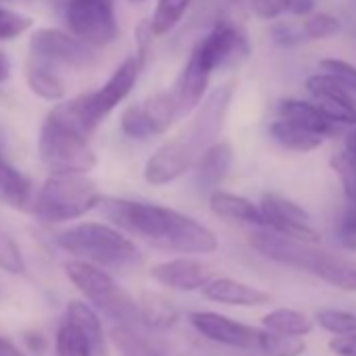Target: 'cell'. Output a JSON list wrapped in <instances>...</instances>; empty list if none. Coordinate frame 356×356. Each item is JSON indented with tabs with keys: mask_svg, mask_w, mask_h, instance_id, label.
Listing matches in <instances>:
<instances>
[{
	"mask_svg": "<svg viewBox=\"0 0 356 356\" xmlns=\"http://www.w3.org/2000/svg\"><path fill=\"white\" fill-rule=\"evenodd\" d=\"M193 0H157V7L153 11L149 32L155 36L168 34L178 22L183 19L187 9L191 7Z\"/></svg>",
	"mask_w": 356,
	"mask_h": 356,
	"instance_id": "83f0119b",
	"label": "cell"
},
{
	"mask_svg": "<svg viewBox=\"0 0 356 356\" xmlns=\"http://www.w3.org/2000/svg\"><path fill=\"white\" fill-rule=\"evenodd\" d=\"M210 210L216 216L227 218V220L262 227V214H260L258 204L250 202L248 197H241V195L222 191V189L210 193Z\"/></svg>",
	"mask_w": 356,
	"mask_h": 356,
	"instance_id": "44dd1931",
	"label": "cell"
},
{
	"mask_svg": "<svg viewBox=\"0 0 356 356\" xmlns=\"http://www.w3.org/2000/svg\"><path fill=\"white\" fill-rule=\"evenodd\" d=\"M38 155L51 174H88L97 165L88 136L53 111L40 128Z\"/></svg>",
	"mask_w": 356,
	"mask_h": 356,
	"instance_id": "8992f818",
	"label": "cell"
},
{
	"mask_svg": "<svg viewBox=\"0 0 356 356\" xmlns=\"http://www.w3.org/2000/svg\"><path fill=\"white\" fill-rule=\"evenodd\" d=\"M256 348L262 350L266 356H300L306 350V339L291 337V335H279V333L260 329Z\"/></svg>",
	"mask_w": 356,
	"mask_h": 356,
	"instance_id": "f1b7e54d",
	"label": "cell"
},
{
	"mask_svg": "<svg viewBox=\"0 0 356 356\" xmlns=\"http://www.w3.org/2000/svg\"><path fill=\"white\" fill-rule=\"evenodd\" d=\"M321 67L327 76L335 78L337 82H341L343 86H348L350 90L356 92V65H352L343 59H323Z\"/></svg>",
	"mask_w": 356,
	"mask_h": 356,
	"instance_id": "8d00e7d4",
	"label": "cell"
},
{
	"mask_svg": "<svg viewBox=\"0 0 356 356\" xmlns=\"http://www.w3.org/2000/svg\"><path fill=\"white\" fill-rule=\"evenodd\" d=\"M316 107L331 124L356 126V105L339 97H314Z\"/></svg>",
	"mask_w": 356,
	"mask_h": 356,
	"instance_id": "d6a6232c",
	"label": "cell"
},
{
	"mask_svg": "<svg viewBox=\"0 0 356 356\" xmlns=\"http://www.w3.org/2000/svg\"><path fill=\"white\" fill-rule=\"evenodd\" d=\"M103 195L86 174H51L42 183L34 214L44 222H67L99 208Z\"/></svg>",
	"mask_w": 356,
	"mask_h": 356,
	"instance_id": "5b68a950",
	"label": "cell"
},
{
	"mask_svg": "<svg viewBox=\"0 0 356 356\" xmlns=\"http://www.w3.org/2000/svg\"><path fill=\"white\" fill-rule=\"evenodd\" d=\"M65 24L72 36L90 49L107 47L118 36V24L109 0H70Z\"/></svg>",
	"mask_w": 356,
	"mask_h": 356,
	"instance_id": "ba28073f",
	"label": "cell"
},
{
	"mask_svg": "<svg viewBox=\"0 0 356 356\" xmlns=\"http://www.w3.org/2000/svg\"><path fill=\"white\" fill-rule=\"evenodd\" d=\"M233 97V84H225L214 90L191 124L172 140L163 143L145 161V181L153 187H163L181 178L187 170L195 165L200 155L216 143L222 130L227 109Z\"/></svg>",
	"mask_w": 356,
	"mask_h": 356,
	"instance_id": "7a4b0ae2",
	"label": "cell"
},
{
	"mask_svg": "<svg viewBox=\"0 0 356 356\" xmlns=\"http://www.w3.org/2000/svg\"><path fill=\"white\" fill-rule=\"evenodd\" d=\"M0 356H26V354L13 339L0 335Z\"/></svg>",
	"mask_w": 356,
	"mask_h": 356,
	"instance_id": "7bdbcfd3",
	"label": "cell"
},
{
	"mask_svg": "<svg viewBox=\"0 0 356 356\" xmlns=\"http://www.w3.org/2000/svg\"><path fill=\"white\" fill-rule=\"evenodd\" d=\"M132 3H143V0H132Z\"/></svg>",
	"mask_w": 356,
	"mask_h": 356,
	"instance_id": "7dc6e473",
	"label": "cell"
},
{
	"mask_svg": "<svg viewBox=\"0 0 356 356\" xmlns=\"http://www.w3.org/2000/svg\"><path fill=\"white\" fill-rule=\"evenodd\" d=\"M61 321L72 325L90 343L95 354L105 352L103 325H101V318H99V314H97V310L92 306H88L86 302H80V300H72V302H67Z\"/></svg>",
	"mask_w": 356,
	"mask_h": 356,
	"instance_id": "d6986e66",
	"label": "cell"
},
{
	"mask_svg": "<svg viewBox=\"0 0 356 356\" xmlns=\"http://www.w3.org/2000/svg\"><path fill=\"white\" fill-rule=\"evenodd\" d=\"M258 208L262 214V229L308 245L321 241V233L312 227L310 214L296 202L275 193H266L262 195Z\"/></svg>",
	"mask_w": 356,
	"mask_h": 356,
	"instance_id": "9c48e42d",
	"label": "cell"
},
{
	"mask_svg": "<svg viewBox=\"0 0 356 356\" xmlns=\"http://www.w3.org/2000/svg\"><path fill=\"white\" fill-rule=\"evenodd\" d=\"M189 323L200 335H204L206 339L220 343V346L248 350V348H256V343H258L260 329L239 323V321L218 314V312L193 310V312H189Z\"/></svg>",
	"mask_w": 356,
	"mask_h": 356,
	"instance_id": "4fadbf2b",
	"label": "cell"
},
{
	"mask_svg": "<svg viewBox=\"0 0 356 356\" xmlns=\"http://www.w3.org/2000/svg\"><path fill=\"white\" fill-rule=\"evenodd\" d=\"M99 208L120 229L178 254H214L218 250L216 233L200 220L149 202L103 197Z\"/></svg>",
	"mask_w": 356,
	"mask_h": 356,
	"instance_id": "6da1fadb",
	"label": "cell"
},
{
	"mask_svg": "<svg viewBox=\"0 0 356 356\" xmlns=\"http://www.w3.org/2000/svg\"><path fill=\"white\" fill-rule=\"evenodd\" d=\"M204 298L227 304V306H241V308H258L273 300V296L256 285L231 279V277H214L204 289Z\"/></svg>",
	"mask_w": 356,
	"mask_h": 356,
	"instance_id": "2e32d148",
	"label": "cell"
},
{
	"mask_svg": "<svg viewBox=\"0 0 356 356\" xmlns=\"http://www.w3.org/2000/svg\"><path fill=\"white\" fill-rule=\"evenodd\" d=\"M341 237L343 243L350 248H356V204L341 216Z\"/></svg>",
	"mask_w": 356,
	"mask_h": 356,
	"instance_id": "b9f144b4",
	"label": "cell"
},
{
	"mask_svg": "<svg viewBox=\"0 0 356 356\" xmlns=\"http://www.w3.org/2000/svg\"><path fill=\"white\" fill-rule=\"evenodd\" d=\"M233 165V149L229 143L210 145L195 161V178L202 191L214 193L227 181Z\"/></svg>",
	"mask_w": 356,
	"mask_h": 356,
	"instance_id": "ac0fdd59",
	"label": "cell"
},
{
	"mask_svg": "<svg viewBox=\"0 0 356 356\" xmlns=\"http://www.w3.org/2000/svg\"><path fill=\"white\" fill-rule=\"evenodd\" d=\"M111 337L124 356H163V352H159L155 346H151L147 339H143L132 327L115 325Z\"/></svg>",
	"mask_w": 356,
	"mask_h": 356,
	"instance_id": "f546056e",
	"label": "cell"
},
{
	"mask_svg": "<svg viewBox=\"0 0 356 356\" xmlns=\"http://www.w3.org/2000/svg\"><path fill=\"white\" fill-rule=\"evenodd\" d=\"M0 59H3V55H0Z\"/></svg>",
	"mask_w": 356,
	"mask_h": 356,
	"instance_id": "f907efd6",
	"label": "cell"
},
{
	"mask_svg": "<svg viewBox=\"0 0 356 356\" xmlns=\"http://www.w3.org/2000/svg\"><path fill=\"white\" fill-rule=\"evenodd\" d=\"M55 243L74 256V260L103 270H126L140 262L132 239L105 222H80L55 237Z\"/></svg>",
	"mask_w": 356,
	"mask_h": 356,
	"instance_id": "3957f363",
	"label": "cell"
},
{
	"mask_svg": "<svg viewBox=\"0 0 356 356\" xmlns=\"http://www.w3.org/2000/svg\"><path fill=\"white\" fill-rule=\"evenodd\" d=\"M3 159H5V157H3V153H0V161H3Z\"/></svg>",
	"mask_w": 356,
	"mask_h": 356,
	"instance_id": "681fc988",
	"label": "cell"
},
{
	"mask_svg": "<svg viewBox=\"0 0 356 356\" xmlns=\"http://www.w3.org/2000/svg\"><path fill=\"white\" fill-rule=\"evenodd\" d=\"M314 277H318L321 281L343 289V291H356V264L327 256L318 262V266L312 273Z\"/></svg>",
	"mask_w": 356,
	"mask_h": 356,
	"instance_id": "4316f807",
	"label": "cell"
},
{
	"mask_svg": "<svg viewBox=\"0 0 356 356\" xmlns=\"http://www.w3.org/2000/svg\"><path fill=\"white\" fill-rule=\"evenodd\" d=\"M312 9H314V0H289V11L296 15L312 13Z\"/></svg>",
	"mask_w": 356,
	"mask_h": 356,
	"instance_id": "ee69618b",
	"label": "cell"
},
{
	"mask_svg": "<svg viewBox=\"0 0 356 356\" xmlns=\"http://www.w3.org/2000/svg\"><path fill=\"white\" fill-rule=\"evenodd\" d=\"M32 53L40 63H61L70 67H84L95 59V49L76 40L61 30H36L30 40Z\"/></svg>",
	"mask_w": 356,
	"mask_h": 356,
	"instance_id": "5bb4252c",
	"label": "cell"
},
{
	"mask_svg": "<svg viewBox=\"0 0 356 356\" xmlns=\"http://www.w3.org/2000/svg\"><path fill=\"white\" fill-rule=\"evenodd\" d=\"M30 193L32 185L28 178L7 159L0 161V197L15 208H26V204H30Z\"/></svg>",
	"mask_w": 356,
	"mask_h": 356,
	"instance_id": "484cf974",
	"label": "cell"
},
{
	"mask_svg": "<svg viewBox=\"0 0 356 356\" xmlns=\"http://www.w3.org/2000/svg\"><path fill=\"white\" fill-rule=\"evenodd\" d=\"M55 356H95V352L72 325L61 321L55 335Z\"/></svg>",
	"mask_w": 356,
	"mask_h": 356,
	"instance_id": "1f68e13d",
	"label": "cell"
},
{
	"mask_svg": "<svg viewBox=\"0 0 356 356\" xmlns=\"http://www.w3.org/2000/svg\"><path fill=\"white\" fill-rule=\"evenodd\" d=\"M250 245L266 260H273L277 264L291 266V268H298V270H306L310 275L314 273L318 262L325 258V254L314 250L312 245L281 237V235L270 233V231L252 233Z\"/></svg>",
	"mask_w": 356,
	"mask_h": 356,
	"instance_id": "7c38bea8",
	"label": "cell"
},
{
	"mask_svg": "<svg viewBox=\"0 0 356 356\" xmlns=\"http://www.w3.org/2000/svg\"><path fill=\"white\" fill-rule=\"evenodd\" d=\"M0 268L9 275L26 273V258L11 233L0 225Z\"/></svg>",
	"mask_w": 356,
	"mask_h": 356,
	"instance_id": "836d02e7",
	"label": "cell"
},
{
	"mask_svg": "<svg viewBox=\"0 0 356 356\" xmlns=\"http://www.w3.org/2000/svg\"><path fill=\"white\" fill-rule=\"evenodd\" d=\"M339 22L329 15V13H312L304 26H302V34L306 40H323V38H331L339 32Z\"/></svg>",
	"mask_w": 356,
	"mask_h": 356,
	"instance_id": "d590c367",
	"label": "cell"
},
{
	"mask_svg": "<svg viewBox=\"0 0 356 356\" xmlns=\"http://www.w3.org/2000/svg\"><path fill=\"white\" fill-rule=\"evenodd\" d=\"M252 11L260 19H277L289 11V0H250Z\"/></svg>",
	"mask_w": 356,
	"mask_h": 356,
	"instance_id": "f35d334b",
	"label": "cell"
},
{
	"mask_svg": "<svg viewBox=\"0 0 356 356\" xmlns=\"http://www.w3.org/2000/svg\"><path fill=\"white\" fill-rule=\"evenodd\" d=\"M268 134L275 143H279L283 149L287 151H296V153H310L314 149H318L323 145V136L318 134H312L287 120H275L270 126H268Z\"/></svg>",
	"mask_w": 356,
	"mask_h": 356,
	"instance_id": "603a6c76",
	"label": "cell"
},
{
	"mask_svg": "<svg viewBox=\"0 0 356 356\" xmlns=\"http://www.w3.org/2000/svg\"><path fill=\"white\" fill-rule=\"evenodd\" d=\"M229 3H239V0H229Z\"/></svg>",
	"mask_w": 356,
	"mask_h": 356,
	"instance_id": "c3c4849f",
	"label": "cell"
},
{
	"mask_svg": "<svg viewBox=\"0 0 356 356\" xmlns=\"http://www.w3.org/2000/svg\"><path fill=\"white\" fill-rule=\"evenodd\" d=\"M178 120L172 92H157L140 105H132L122 115V132L134 140H147L163 134Z\"/></svg>",
	"mask_w": 356,
	"mask_h": 356,
	"instance_id": "30bf717a",
	"label": "cell"
},
{
	"mask_svg": "<svg viewBox=\"0 0 356 356\" xmlns=\"http://www.w3.org/2000/svg\"><path fill=\"white\" fill-rule=\"evenodd\" d=\"M136 308H138V321L151 329L163 331V329L174 327L178 321L176 304L168 296L157 293V291H145L140 300L136 302Z\"/></svg>",
	"mask_w": 356,
	"mask_h": 356,
	"instance_id": "7402d4cb",
	"label": "cell"
},
{
	"mask_svg": "<svg viewBox=\"0 0 356 356\" xmlns=\"http://www.w3.org/2000/svg\"><path fill=\"white\" fill-rule=\"evenodd\" d=\"M273 38L281 47H298L306 40L302 34V28H291V26H277L273 30Z\"/></svg>",
	"mask_w": 356,
	"mask_h": 356,
	"instance_id": "ab89813d",
	"label": "cell"
},
{
	"mask_svg": "<svg viewBox=\"0 0 356 356\" xmlns=\"http://www.w3.org/2000/svg\"><path fill=\"white\" fill-rule=\"evenodd\" d=\"M193 55L197 57V61L204 65L206 72L214 74L220 67L239 63L248 55V40L237 26L229 22H220L193 49Z\"/></svg>",
	"mask_w": 356,
	"mask_h": 356,
	"instance_id": "8fae6325",
	"label": "cell"
},
{
	"mask_svg": "<svg viewBox=\"0 0 356 356\" xmlns=\"http://www.w3.org/2000/svg\"><path fill=\"white\" fill-rule=\"evenodd\" d=\"M348 155H352L356 159V130H352L346 138V149H343Z\"/></svg>",
	"mask_w": 356,
	"mask_h": 356,
	"instance_id": "f6af8a7d",
	"label": "cell"
},
{
	"mask_svg": "<svg viewBox=\"0 0 356 356\" xmlns=\"http://www.w3.org/2000/svg\"><path fill=\"white\" fill-rule=\"evenodd\" d=\"M7 76H9V63H7V59L3 57V59H0V82H5Z\"/></svg>",
	"mask_w": 356,
	"mask_h": 356,
	"instance_id": "bcb514c9",
	"label": "cell"
},
{
	"mask_svg": "<svg viewBox=\"0 0 356 356\" xmlns=\"http://www.w3.org/2000/svg\"><path fill=\"white\" fill-rule=\"evenodd\" d=\"M329 348L337 356H356V333H348V335L333 337L329 341Z\"/></svg>",
	"mask_w": 356,
	"mask_h": 356,
	"instance_id": "60d3db41",
	"label": "cell"
},
{
	"mask_svg": "<svg viewBox=\"0 0 356 356\" xmlns=\"http://www.w3.org/2000/svg\"><path fill=\"white\" fill-rule=\"evenodd\" d=\"M321 329L333 333V335H348L356 333V314L350 310L339 308H318L314 312V321Z\"/></svg>",
	"mask_w": 356,
	"mask_h": 356,
	"instance_id": "4dcf8cb0",
	"label": "cell"
},
{
	"mask_svg": "<svg viewBox=\"0 0 356 356\" xmlns=\"http://www.w3.org/2000/svg\"><path fill=\"white\" fill-rule=\"evenodd\" d=\"M279 118L323 138L333 132V124L321 113V109L314 103L302 99H283L279 103Z\"/></svg>",
	"mask_w": 356,
	"mask_h": 356,
	"instance_id": "ffe728a7",
	"label": "cell"
},
{
	"mask_svg": "<svg viewBox=\"0 0 356 356\" xmlns=\"http://www.w3.org/2000/svg\"><path fill=\"white\" fill-rule=\"evenodd\" d=\"M138 74H140V57H128L99 90L61 103L53 109V113L88 136L132 92Z\"/></svg>",
	"mask_w": 356,
	"mask_h": 356,
	"instance_id": "277c9868",
	"label": "cell"
},
{
	"mask_svg": "<svg viewBox=\"0 0 356 356\" xmlns=\"http://www.w3.org/2000/svg\"><path fill=\"white\" fill-rule=\"evenodd\" d=\"M149 277L157 285L174 291H200L214 279L212 270L195 258H174L159 262L149 270Z\"/></svg>",
	"mask_w": 356,
	"mask_h": 356,
	"instance_id": "9a60e30c",
	"label": "cell"
},
{
	"mask_svg": "<svg viewBox=\"0 0 356 356\" xmlns=\"http://www.w3.org/2000/svg\"><path fill=\"white\" fill-rule=\"evenodd\" d=\"M312 318L293 308H275L262 316V329L279 335L304 337L312 331Z\"/></svg>",
	"mask_w": 356,
	"mask_h": 356,
	"instance_id": "cb8c5ba5",
	"label": "cell"
},
{
	"mask_svg": "<svg viewBox=\"0 0 356 356\" xmlns=\"http://www.w3.org/2000/svg\"><path fill=\"white\" fill-rule=\"evenodd\" d=\"M26 80L30 90L47 101H61L65 97V84L63 80L47 65L40 61H34L26 70Z\"/></svg>",
	"mask_w": 356,
	"mask_h": 356,
	"instance_id": "d4e9b609",
	"label": "cell"
},
{
	"mask_svg": "<svg viewBox=\"0 0 356 356\" xmlns=\"http://www.w3.org/2000/svg\"><path fill=\"white\" fill-rule=\"evenodd\" d=\"M65 275L72 285L90 302L88 306L103 312L107 318L122 327H132V323L138 321L136 300L122 289L107 270L80 260H70L65 264Z\"/></svg>",
	"mask_w": 356,
	"mask_h": 356,
	"instance_id": "52a82bcc",
	"label": "cell"
},
{
	"mask_svg": "<svg viewBox=\"0 0 356 356\" xmlns=\"http://www.w3.org/2000/svg\"><path fill=\"white\" fill-rule=\"evenodd\" d=\"M32 26V19L7 9H0V40H11L22 36Z\"/></svg>",
	"mask_w": 356,
	"mask_h": 356,
	"instance_id": "74e56055",
	"label": "cell"
},
{
	"mask_svg": "<svg viewBox=\"0 0 356 356\" xmlns=\"http://www.w3.org/2000/svg\"><path fill=\"white\" fill-rule=\"evenodd\" d=\"M331 168L335 170V176L339 178L343 195L352 204H356V159L348 155L346 151H339L331 157Z\"/></svg>",
	"mask_w": 356,
	"mask_h": 356,
	"instance_id": "e575fe53",
	"label": "cell"
},
{
	"mask_svg": "<svg viewBox=\"0 0 356 356\" xmlns=\"http://www.w3.org/2000/svg\"><path fill=\"white\" fill-rule=\"evenodd\" d=\"M210 76L212 74L206 72L204 65L197 61V57L191 53L181 78H178V82L172 90V99L176 103V115L178 118H185V115L193 113L202 105Z\"/></svg>",
	"mask_w": 356,
	"mask_h": 356,
	"instance_id": "e0dca14e",
	"label": "cell"
}]
</instances>
